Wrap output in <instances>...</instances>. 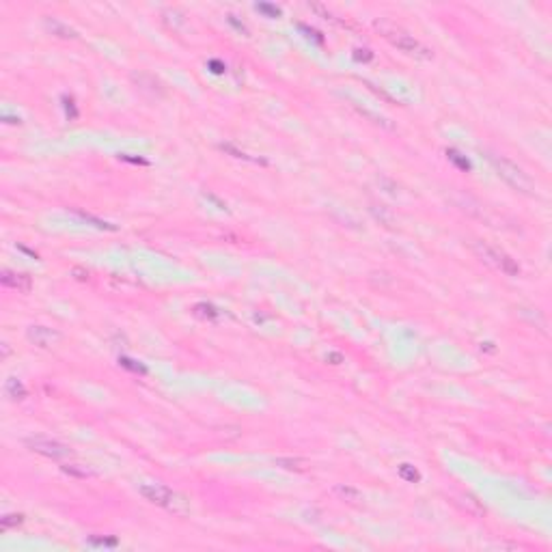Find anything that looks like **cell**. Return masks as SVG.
<instances>
[{
    "label": "cell",
    "mask_w": 552,
    "mask_h": 552,
    "mask_svg": "<svg viewBox=\"0 0 552 552\" xmlns=\"http://www.w3.org/2000/svg\"><path fill=\"white\" fill-rule=\"evenodd\" d=\"M138 492L147 498L149 503L169 509V512H173L177 516H183V514L190 512L188 498L181 496L179 492H175V489H171L169 485H162V483H142L138 487Z\"/></svg>",
    "instance_id": "6da1fadb"
},
{
    "label": "cell",
    "mask_w": 552,
    "mask_h": 552,
    "mask_svg": "<svg viewBox=\"0 0 552 552\" xmlns=\"http://www.w3.org/2000/svg\"><path fill=\"white\" fill-rule=\"evenodd\" d=\"M487 160H489V164L494 166L496 175L501 177L503 181H507L514 190L524 192V194H533V181H530V177L522 169H520L518 164H514L512 160L503 158V155H494V153H489Z\"/></svg>",
    "instance_id": "7a4b0ae2"
},
{
    "label": "cell",
    "mask_w": 552,
    "mask_h": 552,
    "mask_svg": "<svg viewBox=\"0 0 552 552\" xmlns=\"http://www.w3.org/2000/svg\"><path fill=\"white\" fill-rule=\"evenodd\" d=\"M24 444L28 446L33 453H39V455H44V457H50V460H67V457L74 455V451L69 449V446L65 444H60L56 440H52V438H44V436H35V438H26Z\"/></svg>",
    "instance_id": "3957f363"
},
{
    "label": "cell",
    "mask_w": 552,
    "mask_h": 552,
    "mask_svg": "<svg viewBox=\"0 0 552 552\" xmlns=\"http://www.w3.org/2000/svg\"><path fill=\"white\" fill-rule=\"evenodd\" d=\"M475 248H477V253L481 255L487 263H492L494 268H498V270H501V272H505L507 276H518V274H520V265H518L507 253L498 251V248L487 246V244H483V242H477Z\"/></svg>",
    "instance_id": "277c9868"
},
{
    "label": "cell",
    "mask_w": 552,
    "mask_h": 552,
    "mask_svg": "<svg viewBox=\"0 0 552 552\" xmlns=\"http://www.w3.org/2000/svg\"><path fill=\"white\" fill-rule=\"evenodd\" d=\"M386 39L397 50L405 52V54H410L414 58H432V50L425 48L421 41H416L412 35L403 33V30H386Z\"/></svg>",
    "instance_id": "5b68a950"
},
{
    "label": "cell",
    "mask_w": 552,
    "mask_h": 552,
    "mask_svg": "<svg viewBox=\"0 0 552 552\" xmlns=\"http://www.w3.org/2000/svg\"><path fill=\"white\" fill-rule=\"evenodd\" d=\"M28 339L35 343V345H39V347H52L54 345V343L60 339V335L56 330H52V328H46V326H30L28 328Z\"/></svg>",
    "instance_id": "8992f818"
},
{
    "label": "cell",
    "mask_w": 552,
    "mask_h": 552,
    "mask_svg": "<svg viewBox=\"0 0 552 552\" xmlns=\"http://www.w3.org/2000/svg\"><path fill=\"white\" fill-rule=\"evenodd\" d=\"M0 283L5 287L22 291V294H28V291L33 289V278L28 274H22V272H11V270H5L3 276H0Z\"/></svg>",
    "instance_id": "52a82bcc"
},
{
    "label": "cell",
    "mask_w": 552,
    "mask_h": 552,
    "mask_svg": "<svg viewBox=\"0 0 552 552\" xmlns=\"http://www.w3.org/2000/svg\"><path fill=\"white\" fill-rule=\"evenodd\" d=\"M46 28L50 30L52 35H56V37H60V39H76V37H78L74 28H69L67 24L58 22L56 17H46Z\"/></svg>",
    "instance_id": "ba28073f"
},
{
    "label": "cell",
    "mask_w": 552,
    "mask_h": 552,
    "mask_svg": "<svg viewBox=\"0 0 552 552\" xmlns=\"http://www.w3.org/2000/svg\"><path fill=\"white\" fill-rule=\"evenodd\" d=\"M5 395L9 399H13V401H22L26 397V389L17 378H9L5 382Z\"/></svg>",
    "instance_id": "9c48e42d"
},
{
    "label": "cell",
    "mask_w": 552,
    "mask_h": 552,
    "mask_svg": "<svg viewBox=\"0 0 552 552\" xmlns=\"http://www.w3.org/2000/svg\"><path fill=\"white\" fill-rule=\"evenodd\" d=\"M60 471L69 477H76V479H87V477L95 475V471H91L87 466H80V464H65V466H60Z\"/></svg>",
    "instance_id": "30bf717a"
},
{
    "label": "cell",
    "mask_w": 552,
    "mask_h": 552,
    "mask_svg": "<svg viewBox=\"0 0 552 552\" xmlns=\"http://www.w3.org/2000/svg\"><path fill=\"white\" fill-rule=\"evenodd\" d=\"M194 315L201 317V319H218V317H220V311H218L214 304L199 302V304H194Z\"/></svg>",
    "instance_id": "8fae6325"
},
{
    "label": "cell",
    "mask_w": 552,
    "mask_h": 552,
    "mask_svg": "<svg viewBox=\"0 0 552 552\" xmlns=\"http://www.w3.org/2000/svg\"><path fill=\"white\" fill-rule=\"evenodd\" d=\"M220 149H222L224 153H231L233 158H237V160H246V162H255V164H268V162H265V160H261V158H251V155H248V153L239 151L237 147H233V145H229V142H222V145H220Z\"/></svg>",
    "instance_id": "7c38bea8"
},
{
    "label": "cell",
    "mask_w": 552,
    "mask_h": 552,
    "mask_svg": "<svg viewBox=\"0 0 552 552\" xmlns=\"http://www.w3.org/2000/svg\"><path fill=\"white\" fill-rule=\"evenodd\" d=\"M76 216H80L82 220L91 222L93 227H97V229H104V231H117V227H114V224H110V222H106V220H101V218H95V216H91V214H87V212H80V210H76Z\"/></svg>",
    "instance_id": "4fadbf2b"
},
{
    "label": "cell",
    "mask_w": 552,
    "mask_h": 552,
    "mask_svg": "<svg viewBox=\"0 0 552 552\" xmlns=\"http://www.w3.org/2000/svg\"><path fill=\"white\" fill-rule=\"evenodd\" d=\"M276 466L285 468V471H304L306 462L304 460H298V457H278Z\"/></svg>",
    "instance_id": "5bb4252c"
},
{
    "label": "cell",
    "mask_w": 552,
    "mask_h": 552,
    "mask_svg": "<svg viewBox=\"0 0 552 552\" xmlns=\"http://www.w3.org/2000/svg\"><path fill=\"white\" fill-rule=\"evenodd\" d=\"M397 473L399 477L403 479V481H408V483H416V481H421V473L416 471V468L412 464H401L397 468Z\"/></svg>",
    "instance_id": "9a60e30c"
},
{
    "label": "cell",
    "mask_w": 552,
    "mask_h": 552,
    "mask_svg": "<svg viewBox=\"0 0 552 552\" xmlns=\"http://www.w3.org/2000/svg\"><path fill=\"white\" fill-rule=\"evenodd\" d=\"M446 158H449L460 171H464V173H466V171H471V162H468L466 155H462L457 149H446Z\"/></svg>",
    "instance_id": "2e32d148"
},
{
    "label": "cell",
    "mask_w": 552,
    "mask_h": 552,
    "mask_svg": "<svg viewBox=\"0 0 552 552\" xmlns=\"http://www.w3.org/2000/svg\"><path fill=\"white\" fill-rule=\"evenodd\" d=\"M119 364L123 369L132 371V373H140V376L147 373V367H145V364H140L138 360H134V358H128V356H119Z\"/></svg>",
    "instance_id": "e0dca14e"
},
{
    "label": "cell",
    "mask_w": 552,
    "mask_h": 552,
    "mask_svg": "<svg viewBox=\"0 0 552 552\" xmlns=\"http://www.w3.org/2000/svg\"><path fill=\"white\" fill-rule=\"evenodd\" d=\"M24 522V516L22 514H7L0 518V530H9V528H13V526H19Z\"/></svg>",
    "instance_id": "ac0fdd59"
},
{
    "label": "cell",
    "mask_w": 552,
    "mask_h": 552,
    "mask_svg": "<svg viewBox=\"0 0 552 552\" xmlns=\"http://www.w3.org/2000/svg\"><path fill=\"white\" fill-rule=\"evenodd\" d=\"M337 494H341L343 498H347V501H352V503L362 501V496H360L358 489H354L350 485H337Z\"/></svg>",
    "instance_id": "d6986e66"
},
{
    "label": "cell",
    "mask_w": 552,
    "mask_h": 552,
    "mask_svg": "<svg viewBox=\"0 0 552 552\" xmlns=\"http://www.w3.org/2000/svg\"><path fill=\"white\" fill-rule=\"evenodd\" d=\"M87 544L93 546V548H114L119 541L114 537H89Z\"/></svg>",
    "instance_id": "ffe728a7"
},
{
    "label": "cell",
    "mask_w": 552,
    "mask_h": 552,
    "mask_svg": "<svg viewBox=\"0 0 552 552\" xmlns=\"http://www.w3.org/2000/svg\"><path fill=\"white\" fill-rule=\"evenodd\" d=\"M255 9L259 13H263V15H268V17H278L280 15V9L276 7V5H268V3H259V5H255Z\"/></svg>",
    "instance_id": "44dd1931"
},
{
    "label": "cell",
    "mask_w": 552,
    "mask_h": 552,
    "mask_svg": "<svg viewBox=\"0 0 552 552\" xmlns=\"http://www.w3.org/2000/svg\"><path fill=\"white\" fill-rule=\"evenodd\" d=\"M63 106H65V112H67V117L69 119H76L78 117V110H76V106H74V99L71 97H63Z\"/></svg>",
    "instance_id": "7402d4cb"
},
{
    "label": "cell",
    "mask_w": 552,
    "mask_h": 552,
    "mask_svg": "<svg viewBox=\"0 0 552 552\" xmlns=\"http://www.w3.org/2000/svg\"><path fill=\"white\" fill-rule=\"evenodd\" d=\"M373 54H371V50H356L354 52V60H362V63H367V60H371Z\"/></svg>",
    "instance_id": "603a6c76"
},
{
    "label": "cell",
    "mask_w": 552,
    "mask_h": 552,
    "mask_svg": "<svg viewBox=\"0 0 552 552\" xmlns=\"http://www.w3.org/2000/svg\"><path fill=\"white\" fill-rule=\"evenodd\" d=\"M300 30H304V33H306V37H313V39L317 41V44H324V37H321V35L317 33V30L309 28V26H304V24H300Z\"/></svg>",
    "instance_id": "cb8c5ba5"
},
{
    "label": "cell",
    "mask_w": 552,
    "mask_h": 552,
    "mask_svg": "<svg viewBox=\"0 0 552 552\" xmlns=\"http://www.w3.org/2000/svg\"><path fill=\"white\" fill-rule=\"evenodd\" d=\"M119 160L130 162V164H142V166H147V164H149L147 160H142V158H132V155H119Z\"/></svg>",
    "instance_id": "d4e9b609"
},
{
    "label": "cell",
    "mask_w": 552,
    "mask_h": 552,
    "mask_svg": "<svg viewBox=\"0 0 552 552\" xmlns=\"http://www.w3.org/2000/svg\"><path fill=\"white\" fill-rule=\"evenodd\" d=\"M229 24H233V26H235V28L239 30V33H244V35H248V30H246V26H244L242 22H237V19H235V15H229Z\"/></svg>",
    "instance_id": "484cf974"
},
{
    "label": "cell",
    "mask_w": 552,
    "mask_h": 552,
    "mask_svg": "<svg viewBox=\"0 0 552 552\" xmlns=\"http://www.w3.org/2000/svg\"><path fill=\"white\" fill-rule=\"evenodd\" d=\"M207 65L212 67L214 74H224V65L220 63V60H210V63H207Z\"/></svg>",
    "instance_id": "4316f807"
},
{
    "label": "cell",
    "mask_w": 552,
    "mask_h": 552,
    "mask_svg": "<svg viewBox=\"0 0 552 552\" xmlns=\"http://www.w3.org/2000/svg\"><path fill=\"white\" fill-rule=\"evenodd\" d=\"M326 360H332V364H339L343 358H341V354H328Z\"/></svg>",
    "instance_id": "83f0119b"
},
{
    "label": "cell",
    "mask_w": 552,
    "mask_h": 552,
    "mask_svg": "<svg viewBox=\"0 0 552 552\" xmlns=\"http://www.w3.org/2000/svg\"><path fill=\"white\" fill-rule=\"evenodd\" d=\"M3 119H5V123H22V121H19V117H7V114H5Z\"/></svg>",
    "instance_id": "f1b7e54d"
},
{
    "label": "cell",
    "mask_w": 552,
    "mask_h": 552,
    "mask_svg": "<svg viewBox=\"0 0 552 552\" xmlns=\"http://www.w3.org/2000/svg\"><path fill=\"white\" fill-rule=\"evenodd\" d=\"M7 356H9V345L3 343V358H7Z\"/></svg>",
    "instance_id": "f546056e"
}]
</instances>
